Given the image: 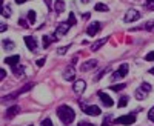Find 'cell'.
Listing matches in <instances>:
<instances>
[{
  "mask_svg": "<svg viewBox=\"0 0 154 126\" xmlns=\"http://www.w3.org/2000/svg\"><path fill=\"white\" fill-rule=\"evenodd\" d=\"M100 28H102V25H100L99 22H94V23H91V25L86 28V34L91 35V37H94V35L100 31Z\"/></svg>",
  "mask_w": 154,
  "mask_h": 126,
  "instance_id": "cell-10",
  "label": "cell"
},
{
  "mask_svg": "<svg viewBox=\"0 0 154 126\" xmlns=\"http://www.w3.org/2000/svg\"><path fill=\"white\" fill-rule=\"evenodd\" d=\"M19 25H20V26H25V28H26V26H28V23H26V22H25L23 19H20V20H19Z\"/></svg>",
  "mask_w": 154,
  "mask_h": 126,
  "instance_id": "cell-35",
  "label": "cell"
},
{
  "mask_svg": "<svg viewBox=\"0 0 154 126\" xmlns=\"http://www.w3.org/2000/svg\"><path fill=\"white\" fill-rule=\"evenodd\" d=\"M136 122V116L134 114H128V116H122L119 118H116L114 123H117V124H133Z\"/></svg>",
  "mask_w": 154,
  "mask_h": 126,
  "instance_id": "cell-7",
  "label": "cell"
},
{
  "mask_svg": "<svg viewBox=\"0 0 154 126\" xmlns=\"http://www.w3.org/2000/svg\"><path fill=\"white\" fill-rule=\"evenodd\" d=\"M54 9L57 14H62L63 11H65V2L63 0H56V3H54Z\"/></svg>",
  "mask_w": 154,
  "mask_h": 126,
  "instance_id": "cell-16",
  "label": "cell"
},
{
  "mask_svg": "<svg viewBox=\"0 0 154 126\" xmlns=\"http://www.w3.org/2000/svg\"><path fill=\"white\" fill-rule=\"evenodd\" d=\"M68 48H69V45L68 46H63V48H60V49H57V54H60V56H63L66 51H68Z\"/></svg>",
  "mask_w": 154,
  "mask_h": 126,
  "instance_id": "cell-31",
  "label": "cell"
},
{
  "mask_svg": "<svg viewBox=\"0 0 154 126\" xmlns=\"http://www.w3.org/2000/svg\"><path fill=\"white\" fill-rule=\"evenodd\" d=\"M25 43H26L29 51H35V49H37V40L34 39L32 35H26V37H25Z\"/></svg>",
  "mask_w": 154,
  "mask_h": 126,
  "instance_id": "cell-13",
  "label": "cell"
},
{
  "mask_svg": "<svg viewBox=\"0 0 154 126\" xmlns=\"http://www.w3.org/2000/svg\"><path fill=\"white\" fill-rule=\"evenodd\" d=\"M91 0H82V3H89Z\"/></svg>",
  "mask_w": 154,
  "mask_h": 126,
  "instance_id": "cell-42",
  "label": "cell"
},
{
  "mask_svg": "<svg viewBox=\"0 0 154 126\" xmlns=\"http://www.w3.org/2000/svg\"><path fill=\"white\" fill-rule=\"evenodd\" d=\"M74 77H75L74 68H72V66H68V68L65 69V72H63V79H65L66 82H71V80H74Z\"/></svg>",
  "mask_w": 154,
  "mask_h": 126,
  "instance_id": "cell-14",
  "label": "cell"
},
{
  "mask_svg": "<svg viewBox=\"0 0 154 126\" xmlns=\"http://www.w3.org/2000/svg\"><path fill=\"white\" fill-rule=\"evenodd\" d=\"M83 19H85V20H88V19H89V14H88V12H86V14H83Z\"/></svg>",
  "mask_w": 154,
  "mask_h": 126,
  "instance_id": "cell-41",
  "label": "cell"
},
{
  "mask_svg": "<svg viewBox=\"0 0 154 126\" xmlns=\"http://www.w3.org/2000/svg\"><path fill=\"white\" fill-rule=\"evenodd\" d=\"M106 42H108L106 37H105V39H100V40H97L96 43H93V46H91V51H97V49H100V48L103 46Z\"/></svg>",
  "mask_w": 154,
  "mask_h": 126,
  "instance_id": "cell-18",
  "label": "cell"
},
{
  "mask_svg": "<svg viewBox=\"0 0 154 126\" xmlns=\"http://www.w3.org/2000/svg\"><path fill=\"white\" fill-rule=\"evenodd\" d=\"M146 5L149 9H154V0H146Z\"/></svg>",
  "mask_w": 154,
  "mask_h": 126,
  "instance_id": "cell-33",
  "label": "cell"
},
{
  "mask_svg": "<svg viewBox=\"0 0 154 126\" xmlns=\"http://www.w3.org/2000/svg\"><path fill=\"white\" fill-rule=\"evenodd\" d=\"M80 108H82V111L85 112L86 116H93V117H96V116H100V114H102L100 108L96 106V105H85V103H80Z\"/></svg>",
  "mask_w": 154,
  "mask_h": 126,
  "instance_id": "cell-3",
  "label": "cell"
},
{
  "mask_svg": "<svg viewBox=\"0 0 154 126\" xmlns=\"http://www.w3.org/2000/svg\"><path fill=\"white\" fill-rule=\"evenodd\" d=\"M126 105H128V97H126V95L120 97V100H119V103H117V106H119V108H125Z\"/></svg>",
  "mask_w": 154,
  "mask_h": 126,
  "instance_id": "cell-22",
  "label": "cell"
},
{
  "mask_svg": "<svg viewBox=\"0 0 154 126\" xmlns=\"http://www.w3.org/2000/svg\"><path fill=\"white\" fill-rule=\"evenodd\" d=\"M69 26H71V25H69L68 22H62V23H59V26L56 28V32H54V37H53V39L57 40V39H60V37H63V35L68 32Z\"/></svg>",
  "mask_w": 154,
  "mask_h": 126,
  "instance_id": "cell-4",
  "label": "cell"
},
{
  "mask_svg": "<svg viewBox=\"0 0 154 126\" xmlns=\"http://www.w3.org/2000/svg\"><path fill=\"white\" fill-rule=\"evenodd\" d=\"M145 60H146V62H152V60H154V51L148 52V54L145 56Z\"/></svg>",
  "mask_w": 154,
  "mask_h": 126,
  "instance_id": "cell-29",
  "label": "cell"
},
{
  "mask_svg": "<svg viewBox=\"0 0 154 126\" xmlns=\"http://www.w3.org/2000/svg\"><path fill=\"white\" fill-rule=\"evenodd\" d=\"M128 69H130V68H128V65H126V63H123V65H120V68H119L117 71H116V72L112 74L111 80H112V82H116V80H120V79H123L125 75L128 74Z\"/></svg>",
  "mask_w": 154,
  "mask_h": 126,
  "instance_id": "cell-5",
  "label": "cell"
},
{
  "mask_svg": "<svg viewBox=\"0 0 154 126\" xmlns=\"http://www.w3.org/2000/svg\"><path fill=\"white\" fill-rule=\"evenodd\" d=\"M19 62H20V56H11L5 58V63H8L9 66H17Z\"/></svg>",
  "mask_w": 154,
  "mask_h": 126,
  "instance_id": "cell-15",
  "label": "cell"
},
{
  "mask_svg": "<svg viewBox=\"0 0 154 126\" xmlns=\"http://www.w3.org/2000/svg\"><path fill=\"white\" fill-rule=\"evenodd\" d=\"M12 72H14L17 77H23V72H25V69H23V66H20V65H17V66H12Z\"/></svg>",
  "mask_w": 154,
  "mask_h": 126,
  "instance_id": "cell-20",
  "label": "cell"
},
{
  "mask_svg": "<svg viewBox=\"0 0 154 126\" xmlns=\"http://www.w3.org/2000/svg\"><path fill=\"white\" fill-rule=\"evenodd\" d=\"M31 88H32V83H26L23 88H20L19 91H16L14 94H9V95H8V97H5L3 100H8V98H9V100H11V98H16L17 95H20V94H23V92H28V91L31 89Z\"/></svg>",
  "mask_w": 154,
  "mask_h": 126,
  "instance_id": "cell-9",
  "label": "cell"
},
{
  "mask_svg": "<svg viewBox=\"0 0 154 126\" xmlns=\"http://www.w3.org/2000/svg\"><path fill=\"white\" fill-rule=\"evenodd\" d=\"M85 88H86L85 80H77V82L72 85V91H74L75 94H82V92L85 91Z\"/></svg>",
  "mask_w": 154,
  "mask_h": 126,
  "instance_id": "cell-12",
  "label": "cell"
},
{
  "mask_svg": "<svg viewBox=\"0 0 154 126\" xmlns=\"http://www.w3.org/2000/svg\"><path fill=\"white\" fill-rule=\"evenodd\" d=\"M140 19V12L137 9H128L126 14H125V22L126 23H131V22H136Z\"/></svg>",
  "mask_w": 154,
  "mask_h": 126,
  "instance_id": "cell-6",
  "label": "cell"
},
{
  "mask_svg": "<svg viewBox=\"0 0 154 126\" xmlns=\"http://www.w3.org/2000/svg\"><path fill=\"white\" fill-rule=\"evenodd\" d=\"M149 91H151V85H149V83H142V85L137 88L134 97H136L137 100H143V98L149 94Z\"/></svg>",
  "mask_w": 154,
  "mask_h": 126,
  "instance_id": "cell-2",
  "label": "cell"
},
{
  "mask_svg": "<svg viewBox=\"0 0 154 126\" xmlns=\"http://www.w3.org/2000/svg\"><path fill=\"white\" fill-rule=\"evenodd\" d=\"M0 77H2V79H5V77H6V71H5V69L0 71Z\"/></svg>",
  "mask_w": 154,
  "mask_h": 126,
  "instance_id": "cell-37",
  "label": "cell"
},
{
  "mask_svg": "<svg viewBox=\"0 0 154 126\" xmlns=\"http://www.w3.org/2000/svg\"><path fill=\"white\" fill-rule=\"evenodd\" d=\"M3 31H6V25H5V23H2V32H3Z\"/></svg>",
  "mask_w": 154,
  "mask_h": 126,
  "instance_id": "cell-40",
  "label": "cell"
},
{
  "mask_svg": "<svg viewBox=\"0 0 154 126\" xmlns=\"http://www.w3.org/2000/svg\"><path fill=\"white\" fill-rule=\"evenodd\" d=\"M125 86H126V85H123V83H120V85H114V86H111V89H112V91H116V92H117V91L123 89Z\"/></svg>",
  "mask_w": 154,
  "mask_h": 126,
  "instance_id": "cell-25",
  "label": "cell"
},
{
  "mask_svg": "<svg viewBox=\"0 0 154 126\" xmlns=\"http://www.w3.org/2000/svg\"><path fill=\"white\" fill-rule=\"evenodd\" d=\"M97 95H99V98H100V102L103 103L106 108H111V106H112V98H111L108 94H105V92H102V91H100Z\"/></svg>",
  "mask_w": 154,
  "mask_h": 126,
  "instance_id": "cell-11",
  "label": "cell"
},
{
  "mask_svg": "<svg viewBox=\"0 0 154 126\" xmlns=\"http://www.w3.org/2000/svg\"><path fill=\"white\" fill-rule=\"evenodd\" d=\"M97 66V60H86V62H83L82 65H80V71L82 72H88V71H91V69H94Z\"/></svg>",
  "mask_w": 154,
  "mask_h": 126,
  "instance_id": "cell-8",
  "label": "cell"
},
{
  "mask_svg": "<svg viewBox=\"0 0 154 126\" xmlns=\"http://www.w3.org/2000/svg\"><path fill=\"white\" fill-rule=\"evenodd\" d=\"M2 45H3V49H9V51H11V49H14V48H16L14 42H12V40H8V39H5V40L2 42Z\"/></svg>",
  "mask_w": 154,
  "mask_h": 126,
  "instance_id": "cell-19",
  "label": "cell"
},
{
  "mask_svg": "<svg viewBox=\"0 0 154 126\" xmlns=\"http://www.w3.org/2000/svg\"><path fill=\"white\" fill-rule=\"evenodd\" d=\"M57 117L63 122V124L69 126V124L74 122V118H75V112H74V109H72L71 106L62 105V106L57 108Z\"/></svg>",
  "mask_w": 154,
  "mask_h": 126,
  "instance_id": "cell-1",
  "label": "cell"
},
{
  "mask_svg": "<svg viewBox=\"0 0 154 126\" xmlns=\"http://www.w3.org/2000/svg\"><path fill=\"white\" fill-rule=\"evenodd\" d=\"M148 118L154 123V106H152V108L149 109V112H148Z\"/></svg>",
  "mask_w": 154,
  "mask_h": 126,
  "instance_id": "cell-32",
  "label": "cell"
},
{
  "mask_svg": "<svg viewBox=\"0 0 154 126\" xmlns=\"http://www.w3.org/2000/svg\"><path fill=\"white\" fill-rule=\"evenodd\" d=\"M79 126H94V124L88 123V122H80V123H79Z\"/></svg>",
  "mask_w": 154,
  "mask_h": 126,
  "instance_id": "cell-36",
  "label": "cell"
},
{
  "mask_svg": "<svg viewBox=\"0 0 154 126\" xmlns=\"http://www.w3.org/2000/svg\"><path fill=\"white\" fill-rule=\"evenodd\" d=\"M45 3H46L48 8H51V0H45Z\"/></svg>",
  "mask_w": 154,
  "mask_h": 126,
  "instance_id": "cell-39",
  "label": "cell"
},
{
  "mask_svg": "<svg viewBox=\"0 0 154 126\" xmlns=\"http://www.w3.org/2000/svg\"><path fill=\"white\" fill-rule=\"evenodd\" d=\"M45 65V58H38L37 60V66H43Z\"/></svg>",
  "mask_w": 154,
  "mask_h": 126,
  "instance_id": "cell-34",
  "label": "cell"
},
{
  "mask_svg": "<svg viewBox=\"0 0 154 126\" xmlns=\"http://www.w3.org/2000/svg\"><path fill=\"white\" fill-rule=\"evenodd\" d=\"M19 112H20V108H19V106H11V108L6 111V117H8V118H12L14 116H17Z\"/></svg>",
  "mask_w": 154,
  "mask_h": 126,
  "instance_id": "cell-17",
  "label": "cell"
},
{
  "mask_svg": "<svg viewBox=\"0 0 154 126\" xmlns=\"http://www.w3.org/2000/svg\"><path fill=\"white\" fill-rule=\"evenodd\" d=\"M94 9H96V11H100V12H105V11H108V6L103 5V3H96Z\"/></svg>",
  "mask_w": 154,
  "mask_h": 126,
  "instance_id": "cell-21",
  "label": "cell"
},
{
  "mask_svg": "<svg viewBox=\"0 0 154 126\" xmlns=\"http://www.w3.org/2000/svg\"><path fill=\"white\" fill-rule=\"evenodd\" d=\"M149 74H152V75H154V68H152V69H149Z\"/></svg>",
  "mask_w": 154,
  "mask_h": 126,
  "instance_id": "cell-43",
  "label": "cell"
},
{
  "mask_svg": "<svg viewBox=\"0 0 154 126\" xmlns=\"http://www.w3.org/2000/svg\"><path fill=\"white\" fill-rule=\"evenodd\" d=\"M102 126H111V117H109V116H106V117L103 118V123H102Z\"/></svg>",
  "mask_w": 154,
  "mask_h": 126,
  "instance_id": "cell-28",
  "label": "cell"
},
{
  "mask_svg": "<svg viewBox=\"0 0 154 126\" xmlns=\"http://www.w3.org/2000/svg\"><path fill=\"white\" fill-rule=\"evenodd\" d=\"M28 20H29L31 23L35 22V12H34V11H29V12H28Z\"/></svg>",
  "mask_w": 154,
  "mask_h": 126,
  "instance_id": "cell-26",
  "label": "cell"
},
{
  "mask_svg": "<svg viewBox=\"0 0 154 126\" xmlns=\"http://www.w3.org/2000/svg\"><path fill=\"white\" fill-rule=\"evenodd\" d=\"M151 31H154V28H152V29H151Z\"/></svg>",
  "mask_w": 154,
  "mask_h": 126,
  "instance_id": "cell-44",
  "label": "cell"
},
{
  "mask_svg": "<svg viewBox=\"0 0 154 126\" xmlns=\"http://www.w3.org/2000/svg\"><path fill=\"white\" fill-rule=\"evenodd\" d=\"M68 23L71 25V26H74V25H75V16L72 14V12H71L69 17H68Z\"/></svg>",
  "mask_w": 154,
  "mask_h": 126,
  "instance_id": "cell-27",
  "label": "cell"
},
{
  "mask_svg": "<svg viewBox=\"0 0 154 126\" xmlns=\"http://www.w3.org/2000/svg\"><path fill=\"white\" fill-rule=\"evenodd\" d=\"M42 126H53V122H51V118H43V120H42Z\"/></svg>",
  "mask_w": 154,
  "mask_h": 126,
  "instance_id": "cell-30",
  "label": "cell"
},
{
  "mask_svg": "<svg viewBox=\"0 0 154 126\" xmlns=\"http://www.w3.org/2000/svg\"><path fill=\"white\" fill-rule=\"evenodd\" d=\"M25 2H28V0H16L17 5H22V3H25Z\"/></svg>",
  "mask_w": 154,
  "mask_h": 126,
  "instance_id": "cell-38",
  "label": "cell"
},
{
  "mask_svg": "<svg viewBox=\"0 0 154 126\" xmlns=\"http://www.w3.org/2000/svg\"><path fill=\"white\" fill-rule=\"evenodd\" d=\"M2 16H3V17H11V8H9V6H3Z\"/></svg>",
  "mask_w": 154,
  "mask_h": 126,
  "instance_id": "cell-24",
  "label": "cell"
},
{
  "mask_svg": "<svg viewBox=\"0 0 154 126\" xmlns=\"http://www.w3.org/2000/svg\"><path fill=\"white\" fill-rule=\"evenodd\" d=\"M42 40H43V48H48V46L51 45V42H53L54 39H51L49 35H43V39H42Z\"/></svg>",
  "mask_w": 154,
  "mask_h": 126,
  "instance_id": "cell-23",
  "label": "cell"
}]
</instances>
